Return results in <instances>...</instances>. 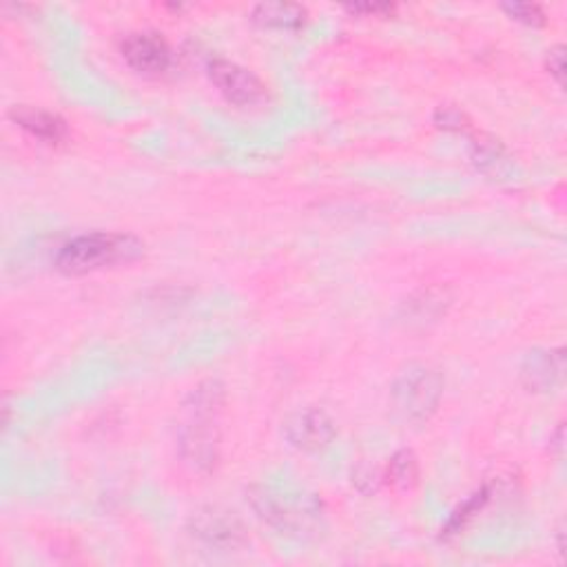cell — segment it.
I'll return each instance as SVG.
<instances>
[{
	"label": "cell",
	"instance_id": "cell-10",
	"mask_svg": "<svg viewBox=\"0 0 567 567\" xmlns=\"http://www.w3.org/2000/svg\"><path fill=\"white\" fill-rule=\"evenodd\" d=\"M10 116L21 129H25L29 135H34L43 142L54 144V142H60L67 138V122L51 111L23 105V107H14Z\"/></svg>",
	"mask_w": 567,
	"mask_h": 567
},
{
	"label": "cell",
	"instance_id": "cell-8",
	"mask_svg": "<svg viewBox=\"0 0 567 567\" xmlns=\"http://www.w3.org/2000/svg\"><path fill=\"white\" fill-rule=\"evenodd\" d=\"M284 435L297 450L319 452L335 439V424L323 411L304 409L286 420Z\"/></svg>",
	"mask_w": 567,
	"mask_h": 567
},
{
	"label": "cell",
	"instance_id": "cell-9",
	"mask_svg": "<svg viewBox=\"0 0 567 567\" xmlns=\"http://www.w3.org/2000/svg\"><path fill=\"white\" fill-rule=\"evenodd\" d=\"M565 373L563 351H534L525 357L521 366V377L534 392H545L554 388Z\"/></svg>",
	"mask_w": 567,
	"mask_h": 567
},
{
	"label": "cell",
	"instance_id": "cell-7",
	"mask_svg": "<svg viewBox=\"0 0 567 567\" xmlns=\"http://www.w3.org/2000/svg\"><path fill=\"white\" fill-rule=\"evenodd\" d=\"M122 58L127 64L142 75H160L172 64V49L165 38L149 32L127 34L120 43Z\"/></svg>",
	"mask_w": 567,
	"mask_h": 567
},
{
	"label": "cell",
	"instance_id": "cell-17",
	"mask_svg": "<svg viewBox=\"0 0 567 567\" xmlns=\"http://www.w3.org/2000/svg\"><path fill=\"white\" fill-rule=\"evenodd\" d=\"M351 12H368V14H388V12H392L394 8L392 5H353V8H349Z\"/></svg>",
	"mask_w": 567,
	"mask_h": 567
},
{
	"label": "cell",
	"instance_id": "cell-6",
	"mask_svg": "<svg viewBox=\"0 0 567 567\" xmlns=\"http://www.w3.org/2000/svg\"><path fill=\"white\" fill-rule=\"evenodd\" d=\"M191 534L213 550H239L247 545V530L241 521L222 508H202L191 517Z\"/></svg>",
	"mask_w": 567,
	"mask_h": 567
},
{
	"label": "cell",
	"instance_id": "cell-2",
	"mask_svg": "<svg viewBox=\"0 0 567 567\" xmlns=\"http://www.w3.org/2000/svg\"><path fill=\"white\" fill-rule=\"evenodd\" d=\"M249 501L258 517L280 534L310 539L317 536L323 528L321 501L304 491L256 485L249 493Z\"/></svg>",
	"mask_w": 567,
	"mask_h": 567
},
{
	"label": "cell",
	"instance_id": "cell-16",
	"mask_svg": "<svg viewBox=\"0 0 567 567\" xmlns=\"http://www.w3.org/2000/svg\"><path fill=\"white\" fill-rule=\"evenodd\" d=\"M437 122L439 127H446V129H461L463 125V114L454 111V109H439L437 111Z\"/></svg>",
	"mask_w": 567,
	"mask_h": 567
},
{
	"label": "cell",
	"instance_id": "cell-15",
	"mask_svg": "<svg viewBox=\"0 0 567 567\" xmlns=\"http://www.w3.org/2000/svg\"><path fill=\"white\" fill-rule=\"evenodd\" d=\"M547 67H550V73L558 80V83L563 85V73H565V58H563V47H556L550 58H547Z\"/></svg>",
	"mask_w": 567,
	"mask_h": 567
},
{
	"label": "cell",
	"instance_id": "cell-1",
	"mask_svg": "<svg viewBox=\"0 0 567 567\" xmlns=\"http://www.w3.org/2000/svg\"><path fill=\"white\" fill-rule=\"evenodd\" d=\"M144 256L142 239L129 233L96 231L78 235L60 247L56 269L64 275H87L120 264H131Z\"/></svg>",
	"mask_w": 567,
	"mask_h": 567
},
{
	"label": "cell",
	"instance_id": "cell-11",
	"mask_svg": "<svg viewBox=\"0 0 567 567\" xmlns=\"http://www.w3.org/2000/svg\"><path fill=\"white\" fill-rule=\"evenodd\" d=\"M251 21L269 29H299L306 23V10L291 3H264L253 10Z\"/></svg>",
	"mask_w": 567,
	"mask_h": 567
},
{
	"label": "cell",
	"instance_id": "cell-14",
	"mask_svg": "<svg viewBox=\"0 0 567 567\" xmlns=\"http://www.w3.org/2000/svg\"><path fill=\"white\" fill-rule=\"evenodd\" d=\"M504 12H508L515 21L539 27L545 23V14L541 12L539 5H530V3H508L504 5Z\"/></svg>",
	"mask_w": 567,
	"mask_h": 567
},
{
	"label": "cell",
	"instance_id": "cell-13",
	"mask_svg": "<svg viewBox=\"0 0 567 567\" xmlns=\"http://www.w3.org/2000/svg\"><path fill=\"white\" fill-rule=\"evenodd\" d=\"M488 501V491H481V493H476V495H472L465 504H463V508H459L454 515H452V519H450V523H448V534H454V532H461L463 530V525L472 519V515L474 512H479V508Z\"/></svg>",
	"mask_w": 567,
	"mask_h": 567
},
{
	"label": "cell",
	"instance_id": "cell-12",
	"mask_svg": "<svg viewBox=\"0 0 567 567\" xmlns=\"http://www.w3.org/2000/svg\"><path fill=\"white\" fill-rule=\"evenodd\" d=\"M388 479L401 491H411L420 479V463L411 450H401L390 459Z\"/></svg>",
	"mask_w": 567,
	"mask_h": 567
},
{
	"label": "cell",
	"instance_id": "cell-4",
	"mask_svg": "<svg viewBox=\"0 0 567 567\" xmlns=\"http://www.w3.org/2000/svg\"><path fill=\"white\" fill-rule=\"evenodd\" d=\"M444 394V379L430 366H411L403 370L392 386L394 411L413 424L428 422Z\"/></svg>",
	"mask_w": 567,
	"mask_h": 567
},
{
	"label": "cell",
	"instance_id": "cell-5",
	"mask_svg": "<svg viewBox=\"0 0 567 567\" xmlns=\"http://www.w3.org/2000/svg\"><path fill=\"white\" fill-rule=\"evenodd\" d=\"M209 78L217 92L237 107H249L264 98L262 80L237 62L215 58L209 62Z\"/></svg>",
	"mask_w": 567,
	"mask_h": 567
},
{
	"label": "cell",
	"instance_id": "cell-3",
	"mask_svg": "<svg viewBox=\"0 0 567 567\" xmlns=\"http://www.w3.org/2000/svg\"><path fill=\"white\" fill-rule=\"evenodd\" d=\"M222 401L224 388L217 381H206L191 392L187 403L189 420L180 428V452L185 461L200 472L213 470L220 457L215 417L222 409Z\"/></svg>",
	"mask_w": 567,
	"mask_h": 567
}]
</instances>
